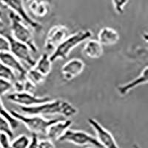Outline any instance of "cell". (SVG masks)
Returning a JSON list of instances; mask_svg holds the SVG:
<instances>
[{"mask_svg":"<svg viewBox=\"0 0 148 148\" xmlns=\"http://www.w3.org/2000/svg\"><path fill=\"white\" fill-rule=\"evenodd\" d=\"M21 110L27 116H45V115H62L71 117L77 114L78 110L69 101L64 99H52L32 107H20Z\"/></svg>","mask_w":148,"mask_h":148,"instance_id":"obj_1","label":"cell"},{"mask_svg":"<svg viewBox=\"0 0 148 148\" xmlns=\"http://www.w3.org/2000/svg\"><path fill=\"white\" fill-rule=\"evenodd\" d=\"M92 36V33L90 30H82L74 33L63 41L50 55L51 62H54L58 59H64L78 45L85 42Z\"/></svg>","mask_w":148,"mask_h":148,"instance_id":"obj_2","label":"cell"},{"mask_svg":"<svg viewBox=\"0 0 148 148\" xmlns=\"http://www.w3.org/2000/svg\"><path fill=\"white\" fill-rule=\"evenodd\" d=\"M8 17L10 22V35L12 37L28 46L33 53H36L38 47L35 43L34 34L30 27L14 12L10 11Z\"/></svg>","mask_w":148,"mask_h":148,"instance_id":"obj_3","label":"cell"},{"mask_svg":"<svg viewBox=\"0 0 148 148\" xmlns=\"http://www.w3.org/2000/svg\"><path fill=\"white\" fill-rule=\"evenodd\" d=\"M9 113L17 121L23 123L29 131L36 135H46L49 127L59 120L57 119H49L41 116L23 115L14 110H9Z\"/></svg>","mask_w":148,"mask_h":148,"instance_id":"obj_4","label":"cell"},{"mask_svg":"<svg viewBox=\"0 0 148 148\" xmlns=\"http://www.w3.org/2000/svg\"><path fill=\"white\" fill-rule=\"evenodd\" d=\"M58 141L69 142L78 146L91 145L98 148H103L96 138L87 132L68 129Z\"/></svg>","mask_w":148,"mask_h":148,"instance_id":"obj_5","label":"cell"},{"mask_svg":"<svg viewBox=\"0 0 148 148\" xmlns=\"http://www.w3.org/2000/svg\"><path fill=\"white\" fill-rule=\"evenodd\" d=\"M3 6L10 9L12 12L20 17L30 28L39 31L42 29L41 24L33 19L27 14L23 0H0Z\"/></svg>","mask_w":148,"mask_h":148,"instance_id":"obj_6","label":"cell"},{"mask_svg":"<svg viewBox=\"0 0 148 148\" xmlns=\"http://www.w3.org/2000/svg\"><path fill=\"white\" fill-rule=\"evenodd\" d=\"M9 41L10 44V51L16 59L22 61L30 67H33L36 64V60L32 56V51L30 47L25 44L18 42L14 39L10 34L5 35Z\"/></svg>","mask_w":148,"mask_h":148,"instance_id":"obj_7","label":"cell"},{"mask_svg":"<svg viewBox=\"0 0 148 148\" xmlns=\"http://www.w3.org/2000/svg\"><path fill=\"white\" fill-rule=\"evenodd\" d=\"M7 99L20 107H32L51 101L52 99L49 96H36L27 92H14L7 96Z\"/></svg>","mask_w":148,"mask_h":148,"instance_id":"obj_8","label":"cell"},{"mask_svg":"<svg viewBox=\"0 0 148 148\" xmlns=\"http://www.w3.org/2000/svg\"><path fill=\"white\" fill-rule=\"evenodd\" d=\"M88 121L91 127L94 130L96 139L103 148H120L113 134L104 127L97 120L90 118L88 119Z\"/></svg>","mask_w":148,"mask_h":148,"instance_id":"obj_9","label":"cell"},{"mask_svg":"<svg viewBox=\"0 0 148 148\" xmlns=\"http://www.w3.org/2000/svg\"><path fill=\"white\" fill-rule=\"evenodd\" d=\"M68 34L69 29L66 26L62 25L53 26L48 30L46 36L45 48L48 51H53L69 36Z\"/></svg>","mask_w":148,"mask_h":148,"instance_id":"obj_10","label":"cell"},{"mask_svg":"<svg viewBox=\"0 0 148 148\" xmlns=\"http://www.w3.org/2000/svg\"><path fill=\"white\" fill-rule=\"evenodd\" d=\"M85 67V64L78 58L70 59L61 68V74L66 81H71L79 76Z\"/></svg>","mask_w":148,"mask_h":148,"instance_id":"obj_11","label":"cell"},{"mask_svg":"<svg viewBox=\"0 0 148 148\" xmlns=\"http://www.w3.org/2000/svg\"><path fill=\"white\" fill-rule=\"evenodd\" d=\"M0 62L18 75V79H25L27 70L21 62L10 52H0Z\"/></svg>","mask_w":148,"mask_h":148,"instance_id":"obj_12","label":"cell"},{"mask_svg":"<svg viewBox=\"0 0 148 148\" xmlns=\"http://www.w3.org/2000/svg\"><path fill=\"white\" fill-rule=\"evenodd\" d=\"M148 82V67L147 66L145 67L143 71H141L139 76H137L136 79H133L132 81L129 82L125 84H121L117 87V90L121 96H125L128 94L130 91L134 88H137L138 86L141 84H147Z\"/></svg>","mask_w":148,"mask_h":148,"instance_id":"obj_13","label":"cell"},{"mask_svg":"<svg viewBox=\"0 0 148 148\" xmlns=\"http://www.w3.org/2000/svg\"><path fill=\"white\" fill-rule=\"evenodd\" d=\"M72 123L71 120L59 119L49 127L46 136L51 141H59L67 130L70 129Z\"/></svg>","mask_w":148,"mask_h":148,"instance_id":"obj_14","label":"cell"},{"mask_svg":"<svg viewBox=\"0 0 148 148\" xmlns=\"http://www.w3.org/2000/svg\"><path fill=\"white\" fill-rule=\"evenodd\" d=\"M27 6L31 14L38 18H43L51 10L50 4L45 0H27Z\"/></svg>","mask_w":148,"mask_h":148,"instance_id":"obj_15","label":"cell"},{"mask_svg":"<svg viewBox=\"0 0 148 148\" xmlns=\"http://www.w3.org/2000/svg\"><path fill=\"white\" fill-rule=\"evenodd\" d=\"M120 36L118 31L112 27H104L99 30L98 34L97 40L102 45H113L118 43Z\"/></svg>","mask_w":148,"mask_h":148,"instance_id":"obj_16","label":"cell"},{"mask_svg":"<svg viewBox=\"0 0 148 148\" xmlns=\"http://www.w3.org/2000/svg\"><path fill=\"white\" fill-rule=\"evenodd\" d=\"M83 53L90 59H99L104 53L103 45L96 39H90L83 47Z\"/></svg>","mask_w":148,"mask_h":148,"instance_id":"obj_17","label":"cell"},{"mask_svg":"<svg viewBox=\"0 0 148 148\" xmlns=\"http://www.w3.org/2000/svg\"><path fill=\"white\" fill-rule=\"evenodd\" d=\"M52 63L50 59V55L47 53H43L41 55L38 60L36 61L35 65L33 67L46 77L51 72Z\"/></svg>","mask_w":148,"mask_h":148,"instance_id":"obj_18","label":"cell"},{"mask_svg":"<svg viewBox=\"0 0 148 148\" xmlns=\"http://www.w3.org/2000/svg\"><path fill=\"white\" fill-rule=\"evenodd\" d=\"M26 79L34 85H38L44 82L45 80V76H44L40 73L38 72L34 67H31L30 70L27 71L26 74Z\"/></svg>","mask_w":148,"mask_h":148,"instance_id":"obj_19","label":"cell"},{"mask_svg":"<svg viewBox=\"0 0 148 148\" xmlns=\"http://www.w3.org/2000/svg\"><path fill=\"white\" fill-rule=\"evenodd\" d=\"M0 116H3L4 118H5L8 121V122L10 123V125L13 130H16L18 127L19 121H17L16 119H14V117L10 114L9 111L6 109V108H5V105H4L1 97H0Z\"/></svg>","mask_w":148,"mask_h":148,"instance_id":"obj_20","label":"cell"},{"mask_svg":"<svg viewBox=\"0 0 148 148\" xmlns=\"http://www.w3.org/2000/svg\"><path fill=\"white\" fill-rule=\"evenodd\" d=\"M30 142V138L27 135H19L16 138L10 141L11 148H27Z\"/></svg>","mask_w":148,"mask_h":148,"instance_id":"obj_21","label":"cell"},{"mask_svg":"<svg viewBox=\"0 0 148 148\" xmlns=\"http://www.w3.org/2000/svg\"><path fill=\"white\" fill-rule=\"evenodd\" d=\"M0 79L14 82L16 80V74L8 67L0 62Z\"/></svg>","mask_w":148,"mask_h":148,"instance_id":"obj_22","label":"cell"},{"mask_svg":"<svg viewBox=\"0 0 148 148\" xmlns=\"http://www.w3.org/2000/svg\"><path fill=\"white\" fill-rule=\"evenodd\" d=\"M0 133L7 134L10 138L14 137V130H12L10 123L2 116H0Z\"/></svg>","mask_w":148,"mask_h":148,"instance_id":"obj_23","label":"cell"},{"mask_svg":"<svg viewBox=\"0 0 148 148\" xmlns=\"http://www.w3.org/2000/svg\"><path fill=\"white\" fill-rule=\"evenodd\" d=\"M13 89V82L0 79V97L5 96Z\"/></svg>","mask_w":148,"mask_h":148,"instance_id":"obj_24","label":"cell"},{"mask_svg":"<svg viewBox=\"0 0 148 148\" xmlns=\"http://www.w3.org/2000/svg\"><path fill=\"white\" fill-rule=\"evenodd\" d=\"M129 0H112L115 11L118 14H122Z\"/></svg>","mask_w":148,"mask_h":148,"instance_id":"obj_25","label":"cell"},{"mask_svg":"<svg viewBox=\"0 0 148 148\" xmlns=\"http://www.w3.org/2000/svg\"><path fill=\"white\" fill-rule=\"evenodd\" d=\"M10 44L6 36L0 34V52H9Z\"/></svg>","mask_w":148,"mask_h":148,"instance_id":"obj_26","label":"cell"},{"mask_svg":"<svg viewBox=\"0 0 148 148\" xmlns=\"http://www.w3.org/2000/svg\"><path fill=\"white\" fill-rule=\"evenodd\" d=\"M25 79H18L13 82V88H14V90H16L15 92H25Z\"/></svg>","mask_w":148,"mask_h":148,"instance_id":"obj_27","label":"cell"},{"mask_svg":"<svg viewBox=\"0 0 148 148\" xmlns=\"http://www.w3.org/2000/svg\"><path fill=\"white\" fill-rule=\"evenodd\" d=\"M0 146L2 148L10 147V138L5 133H0Z\"/></svg>","mask_w":148,"mask_h":148,"instance_id":"obj_28","label":"cell"},{"mask_svg":"<svg viewBox=\"0 0 148 148\" xmlns=\"http://www.w3.org/2000/svg\"><path fill=\"white\" fill-rule=\"evenodd\" d=\"M38 147L39 148H56L54 145L53 141L51 139H39L38 141Z\"/></svg>","mask_w":148,"mask_h":148,"instance_id":"obj_29","label":"cell"},{"mask_svg":"<svg viewBox=\"0 0 148 148\" xmlns=\"http://www.w3.org/2000/svg\"><path fill=\"white\" fill-rule=\"evenodd\" d=\"M38 141H39L38 135L32 133V136H31V138H30V142L27 148H39Z\"/></svg>","mask_w":148,"mask_h":148,"instance_id":"obj_30","label":"cell"},{"mask_svg":"<svg viewBox=\"0 0 148 148\" xmlns=\"http://www.w3.org/2000/svg\"><path fill=\"white\" fill-rule=\"evenodd\" d=\"M4 27H5V24H4L3 21L2 20V18L0 17V30H2Z\"/></svg>","mask_w":148,"mask_h":148,"instance_id":"obj_31","label":"cell"},{"mask_svg":"<svg viewBox=\"0 0 148 148\" xmlns=\"http://www.w3.org/2000/svg\"><path fill=\"white\" fill-rule=\"evenodd\" d=\"M2 10H1V9H0V17H1V18H2Z\"/></svg>","mask_w":148,"mask_h":148,"instance_id":"obj_32","label":"cell"},{"mask_svg":"<svg viewBox=\"0 0 148 148\" xmlns=\"http://www.w3.org/2000/svg\"><path fill=\"white\" fill-rule=\"evenodd\" d=\"M134 148H139V147H138V146H135V147H134Z\"/></svg>","mask_w":148,"mask_h":148,"instance_id":"obj_33","label":"cell"},{"mask_svg":"<svg viewBox=\"0 0 148 148\" xmlns=\"http://www.w3.org/2000/svg\"><path fill=\"white\" fill-rule=\"evenodd\" d=\"M87 148H92V147H87Z\"/></svg>","mask_w":148,"mask_h":148,"instance_id":"obj_34","label":"cell"},{"mask_svg":"<svg viewBox=\"0 0 148 148\" xmlns=\"http://www.w3.org/2000/svg\"><path fill=\"white\" fill-rule=\"evenodd\" d=\"M0 148H2V147H1V146H0Z\"/></svg>","mask_w":148,"mask_h":148,"instance_id":"obj_35","label":"cell"},{"mask_svg":"<svg viewBox=\"0 0 148 148\" xmlns=\"http://www.w3.org/2000/svg\"><path fill=\"white\" fill-rule=\"evenodd\" d=\"M10 148H11V147H10Z\"/></svg>","mask_w":148,"mask_h":148,"instance_id":"obj_36","label":"cell"}]
</instances>
